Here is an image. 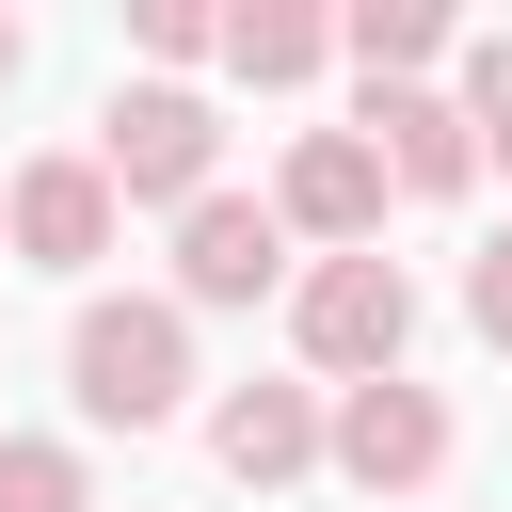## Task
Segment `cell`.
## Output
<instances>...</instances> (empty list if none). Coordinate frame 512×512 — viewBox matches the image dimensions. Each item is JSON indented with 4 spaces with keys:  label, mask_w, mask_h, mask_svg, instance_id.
Listing matches in <instances>:
<instances>
[{
    "label": "cell",
    "mask_w": 512,
    "mask_h": 512,
    "mask_svg": "<svg viewBox=\"0 0 512 512\" xmlns=\"http://www.w3.org/2000/svg\"><path fill=\"white\" fill-rule=\"evenodd\" d=\"M16 80H32V32H16V16H0V96H16Z\"/></svg>",
    "instance_id": "cell-16"
},
{
    "label": "cell",
    "mask_w": 512,
    "mask_h": 512,
    "mask_svg": "<svg viewBox=\"0 0 512 512\" xmlns=\"http://www.w3.org/2000/svg\"><path fill=\"white\" fill-rule=\"evenodd\" d=\"M112 240H128V208H112V176H96L80 144H48V160L0 176V256H16V272H96Z\"/></svg>",
    "instance_id": "cell-5"
},
{
    "label": "cell",
    "mask_w": 512,
    "mask_h": 512,
    "mask_svg": "<svg viewBox=\"0 0 512 512\" xmlns=\"http://www.w3.org/2000/svg\"><path fill=\"white\" fill-rule=\"evenodd\" d=\"M448 112H464L480 176H512V32H464V48H448Z\"/></svg>",
    "instance_id": "cell-12"
},
{
    "label": "cell",
    "mask_w": 512,
    "mask_h": 512,
    "mask_svg": "<svg viewBox=\"0 0 512 512\" xmlns=\"http://www.w3.org/2000/svg\"><path fill=\"white\" fill-rule=\"evenodd\" d=\"M208 32H224L208 0H128V48H144L160 80H192V64H208Z\"/></svg>",
    "instance_id": "cell-14"
},
{
    "label": "cell",
    "mask_w": 512,
    "mask_h": 512,
    "mask_svg": "<svg viewBox=\"0 0 512 512\" xmlns=\"http://www.w3.org/2000/svg\"><path fill=\"white\" fill-rule=\"evenodd\" d=\"M288 352H304V384L336 400V384H384L400 352H416V272L368 240V256H304V288H288Z\"/></svg>",
    "instance_id": "cell-2"
},
{
    "label": "cell",
    "mask_w": 512,
    "mask_h": 512,
    "mask_svg": "<svg viewBox=\"0 0 512 512\" xmlns=\"http://www.w3.org/2000/svg\"><path fill=\"white\" fill-rule=\"evenodd\" d=\"M464 336H480V352H512V240H480V256H464Z\"/></svg>",
    "instance_id": "cell-15"
},
{
    "label": "cell",
    "mask_w": 512,
    "mask_h": 512,
    "mask_svg": "<svg viewBox=\"0 0 512 512\" xmlns=\"http://www.w3.org/2000/svg\"><path fill=\"white\" fill-rule=\"evenodd\" d=\"M208 464H224L240 496L320 480V384H224V400H208Z\"/></svg>",
    "instance_id": "cell-8"
},
{
    "label": "cell",
    "mask_w": 512,
    "mask_h": 512,
    "mask_svg": "<svg viewBox=\"0 0 512 512\" xmlns=\"http://www.w3.org/2000/svg\"><path fill=\"white\" fill-rule=\"evenodd\" d=\"M384 208H400V192H384L368 128H304V144L272 160V224H288V240H320V256H368V240H384Z\"/></svg>",
    "instance_id": "cell-7"
},
{
    "label": "cell",
    "mask_w": 512,
    "mask_h": 512,
    "mask_svg": "<svg viewBox=\"0 0 512 512\" xmlns=\"http://www.w3.org/2000/svg\"><path fill=\"white\" fill-rule=\"evenodd\" d=\"M352 128H368V160H384V192H416V208H448V192H480V144H464V112H448V80H416V96H368Z\"/></svg>",
    "instance_id": "cell-9"
},
{
    "label": "cell",
    "mask_w": 512,
    "mask_h": 512,
    "mask_svg": "<svg viewBox=\"0 0 512 512\" xmlns=\"http://www.w3.org/2000/svg\"><path fill=\"white\" fill-rule=\"evenodd\" d=\"M448 48H464V16H448V0H352V16H336V64H352L368 96L448 80Z\"/></svg>",
    "instance_id": "cell-11"
},
{
    "label": "cell",
    "mask_w": 512,
    "mask_h": 512,
    "mask_svg": "<svg viewBox=\"0 0 512 512\" xmlns=\"http://www.w3.org/2000/svg\"><path fill=\"white\" fill-rule=\"evenodd\" d=\"M448 448H464V432H448V400H432L416 368H384V384H336V400H320V464H336L352 496H432V480H448Z\"/></svg>",
    "instance_id": "cell-4"
},
{
    "label": "cell",
    "mask_w": 512,
    "mask_h": 512,
    "mask_svg": "<svg viewBox=\"0 0 512 512\" xmlns=\"http://www.w3.org/2000/svg\"><path fill=\"white\" fill-rule=\"evenodd\" d=\"M208 64H224L240 96H304V80L336 64V16H320V0H240V16L208 32Z\"/></svg>",
    "instance_id": "cell-10"
},
{
    "label": "cell",
    "mask_w": 512,
    "mask_h": 512,
    "mask_svg": "<svg viewBox=\"0 0 512 512\" xmlns=\"http://www.w3.org/2000/svg\"><path fill=\"white\" fill-rule=\"evenodd\" d=\"M64 384H80L96 432H160V416H192V320H176L160 288H80Z\"/></svg>",
    "instance_id": "cell-1"
},
{
    "label": "cell",
    "mask_w": 512,
    "mask_h": 512,
    "mask_svg": "<svg viewBox=\"0 0 512 512\" xmlns=\"http://www.w3.org/2000/svg\"><path fill=\"white\" fill-rule=\"evenodd\" d=\"M80 160L112 176V208H192V192H224V112L192 80H112V112H96Z\"/></svg>",
    "instance_id": "cell-3"
},
{
    "label": "cell",
    "mask_w": 512,
    "mask_h": 512,
    "mask_svg": "<svg viewBox=\"0 0 512 512\" xmlns=\"http://www.w3.org/2000/svg\"><path fill=\"white\" fill-rule=\"evenodd\" d=\"M288 288V224H272V192H192L176 208V320H208V304H272Z\"/></svg>",
    "instance_id": "cell-6"
},
{
    "label": "cell",
    "mask_w": 512,
    "mask_h": 512,
    "mask_svg": "<svg viewBox=\"0 0 512 512\" xmlns=\"http://www.w3.org/2000/svg\"><path fill=\"white\" fill-rule=\"evenodd\" d=\"M0 512H96V464L64 432H0Z\"/></svg>",
    "instance_id": "cell-13"
}]
</instances>
